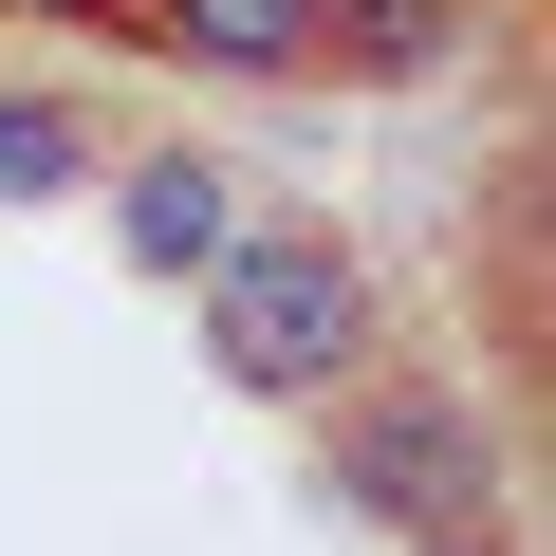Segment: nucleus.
<instances>
[{"label":"nucleus","instance_id":"8","mask_svg":"<svg viewBox=\"0 0 556 556\" xmlns=\"http://www.w3.org/2000/svg\"><path fill=\"white\" fill-rule=\"evenodd\" d=\"M408 556H482V538H408Z\"/></svg>","mask_w":556,"mask_h":556},{"label":"nucleus","instance_id":"4","mask_svg":"<svg viewBox=\"0 0 556 556\" xmlns=\"http://www.w3.org/2000/svg\"><path fill=\"white\" fill-rule=\"evenodd\" d=\"M130 20H149L167 56H204V75H298V56H334V0H130Z\"/></svg>","mask_w":556,"mask_h":556},{"label":"nucleus","instance_id":"7","mask_svg":"<svg viewBox=\"0 0 556 556\" xmlns=\"http://www.w3.org/2000/svg\"><path fill=\"white\" fill-rule=\"evenodd\" d=\"M20 20H130V0H20Z\"/></svg>","mask_w":556,"mask_h":556},{"label":"nucleus","instance_id":"1","mask_svg":"<svg viewBox=\"0 0 556 556\" xmlns=\"http://www.w3.org/2000/svg\"><path fill=\"white\" fill-rule=\"evenodd\" d=\"M204 298V353H223V390H260V408H316V390H353L371 371V260L334 241V223H278V204H241L223 223V260L186 278Z\"/></svg>","mask_w":556,"mask_h":556},{"label":"nucleus","instance_id":"3","mask_svg":"<svg viewBox=\"0 0 556 556\" xmlns=\"http://www.w3.org/2000/svg\"><path fill=\"white\" fill-rule=\"evenodd\" d=\"M93 186H112L130 278H204V260H223V223H241V167H204V149H112Z\"/></svg>","mask_w":556,"mask_h":556},{"label":"nucleus","instance_id":"6","mask_svg":"<svg viewBox=\"0 0 556 556\" xmlns=\"http://www.w3.org/2000/svg\"><path fill=\"white\" fill-rule=\"evenodd\" d=\"M464 38V0H334V56H390V75H427Z\"/></svg>","mask_w":556,"mask_h":556},{"label":"nucleus","instance_id":"5","mask_svg":"<svg viewBox=\"0 0 556 556\" xmlns=\"http://www.w3.org/2000/svg\"><path fill=\"white\" fill-rule=\"evenodd\" d=\"M112 167V130L75 112V93H0V204H56V186H93Z\"/></svg>","mask_w":556,"mask_h":556},{"label":"nucleus","instance_id":"2","mask_svg":"<svg viewBox=\"0 0 556 556\" xmlns=\"http://www.w3.org/2000/svg\"><path fill=\"white\" fill-rule=\"evenodd\" d=\"M334 464H353V501L408 519V538H464V519H482V427H464L445 390H371Z\"/></svg>","mask_w":556,"mask_h":556}]
</instances>
